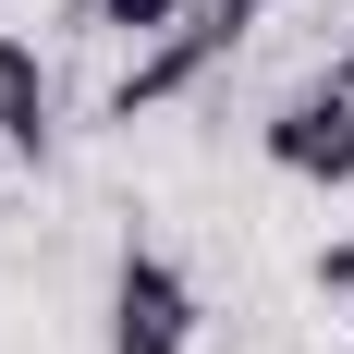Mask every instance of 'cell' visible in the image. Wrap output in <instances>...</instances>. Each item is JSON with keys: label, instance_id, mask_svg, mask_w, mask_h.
<instances>
[{"label": "cell", "instance_id": "obj_1", "mask_svg": "<svg viewBox=\"0 0 354 354\" xmlns=\"http://www.w3.org/2000/svg\"><path fill=\"white\" fill-rule=\"evenodd\" d=\"M257 12H269V0H196L171 37H147L135 62H122V86H110V122H147V110L196 98V86H208V73H220V62L257 37Z\"/></svg>", "mask_w": 354, "mask_h": 354}, {"label": "cell", "instance_id": "obj_2", "mask_svg": "<svg viewBox=\"0 0 354 354\" xmlns=\"http://www.w3.org/2000/svg\"><path fill=\"white\" fill-rule=\"evenodd\" d=\"M196 281H183V257L159 245H122L110 257V354H196Z\"/></svg>", "mask_w": 354, "mask_h": 354}, {"label": "cell", "instance_id": "obj_3", "mask_svg": "<svg viewBox=\"0 0 354 354\" xmlns=\"http://www.w3.org/2000/svg\"><path fill=\"white\" fill-rule=\"evenodd\" d=\"M257 159L293 183H318V196H354V98L342 86H293V98H269V122H257Z\"/></svg>", "mask_w": 354, "mask_h": 354}, {"label": "cell", "instance_id": "obj_4", "mask_svg": "<svg viewBox=\"0 0 354 354\" xmlns=\"http://www.w3.org/2000/svg\"><path fill=\"white\" fill-rule=\"evenodd\" d=\"M49 122H62V98H49L37 37H12V25H0V147H12V159H49Z\"/></svg>", "mask_w": 354, "mask_h": 354}, {"label": "cell", "instance_id": "obj_5", "mask_svg": "<svg viewBox=\"0 0 354 354\" xmlns=\"http://www.w3.org/2000/svg\"><path fill=\"white\" fill-rule=\"evenodd\" d=\"M73 12H86V25H110V37H135V49H147V37H171L183 12H196V0H73Z\"/></svg>", "mask_w": 354, "mask_h": 354}, {"label": "cell", "instance_id": "obj_6", "mask_svg": "<svg viewBox=\"0 0 354 354\" xmlns=\"http://www.w3.org/2000/svg\"><path fill=\"white\" fill-rule=\"evenodd\" d=\"M330 86H342V98H354V25H342V49H330Z\"/></svg>", "mask_w": 354, "mask_h": 354}]
</instances>
